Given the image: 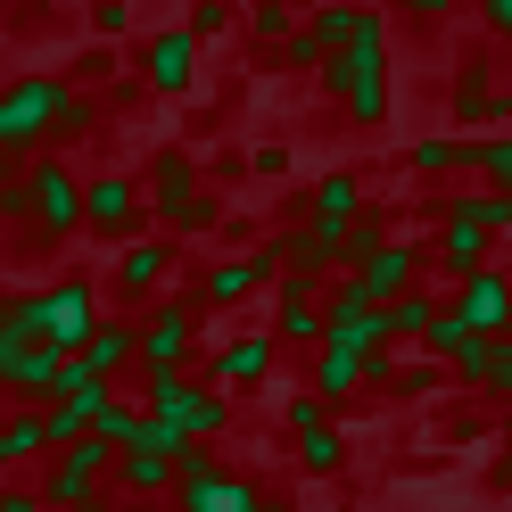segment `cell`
<instances>
[{
	"instance_id": "cell-1",
	"label": "cell",
	"mask_w": 512,
	"mask_h": 512,
	"mask_svg": "<svg viewBox=\"0 0 512 512\" xmlns=\"http://www.w3.org/2000/svg\"><path fill=\"white\" fill-rule=\"evenodd\" d=\"M323 83H331V100L356 124H380V116H389V25H372L364 42L331 50L323 58Z\"/></svg>"
},
{
	"instance_id": "cell-2",
	"label": "cell",
	"mask_w": 512,
	"mask_h": 512,
	"mask_svg": "<svg viewBox=\"0 0 512 512\" xmlns=\"http://www.w3.org/2000/svg\"><path fill=\"white\" fill-rule=\"evenodd\" d=\"M446 306H455L479 339H512V265H479V273H463Z\"/></svg>"
},
{
	"instance_id": "cell-3",
	"label": "cell",
	"mask_w": 512,
	"mask_h": 512,
	"mask_svg": "<svg viewBox=\"0 0 512 512\" xmlns=\"http://www.w3.org/2000/svg\"><path fill=\"white\" fill-rule=\"evenodd\" d=\"M356 290H364L372 306H389V298H405V290H422V248L389 232V240H380L364 265H356Z\"/></svg>"
},
{
	"instance_id": "cell-4",
	"label": "cell",
	"mask_w": 512,
	"mask_h": 512,
	"mask_svg": "<svg viewBox=\"0 0 512 512\" xmlns=\"http://www.w3.org/2000/svg\"><path fill=\"white\" fill-rule=\"evenodd\" d=\"M174 479H182V504H190V512H256V504H265L248 479H223L207 455H182Z\"/></svg>"
},
{
	"instance_id": "cell-5",
	"label": "cell",
	"mask_w": 512,
	"mask_h": 512,
	"mask_svg": "<svg viewBox=\"0 0 512 512\" xmlns=\"http://www.w3.org/2000/svg\"><path fill=\"white\" fill-rule=\"evenodd\" d=\"M273 331L290 339V347H323V331H331V306H314V281H290V290H281V306H273Z\"/></svg>"
},
{
	"instance_id": "cell-6",
	"label": "cell",
	"mask_w": 512,
	"mask_h": 512,
	"mask_svg": "<svg viewBox=\"0 0 512 512\" xmlns=\"http://www.w3.org/2000/svg\"><path fill=\"white\" fill-rule=\"evenodd\" d=\"M372 25H380V9H356V0H331V9H314V25H306V34L323 42V50H347V42H364Z\"/></svg>"
},
{
	"instance_id": "cell-7",
	"label": "cell",
	"mask_w": 512,
	"mask_h": 512,
	"mask_svg": "<svg viewBox=\"0 0 512 512\" xmlns=\"http://www.w3.org/2000/svg\"><path fill=\"white\" fill-rule=\"evenodd\" d=\"M273 372V339H232V347H223V356H215V380H223V389H256V380H265Z\"/></svg>"
},
{
	"instance_id": "cell-8",
	"label": "cell",
	"mask_w": 512,
	"mask_h": 512,
	"mask_svg": "<svg viewBox=\"0 0 512 512\" xmlns=\"http://www.w3.org/2000/svg\"><path fill=\"white\" fill-rule=\"evenodd\" d=\"M496 116V75H488V58H463L455 67V124H488Z\"/></svg>"
},
{
	"instance_id": "cell-9",
	"label": "cell",
	"mask_w": 512,
	"mask_h": 512,
	"mask_svg": "<svg viewBox=\"0 0 512 512\" xmlns=\"http://www.w3.org/2000/svg\"><path fill=\"white\" fill-rule=\"evenodd\" d=\"M182 347H190V306H166V314L141 331V356H149V372H174Z\"/></svg>"
},
{
	"instance_id": "cell-10",
	"label": "cell",
	"mask_w": 512,
	"mask_h": 512,
	"mask_svg": "<svg viewBox=\"0 0 512 512\" xmlns=\"http://www.w3.org/2000/svg\"><path fill=\"white\" fill-rule=\"evenodd\" d=\"M190 67H199V42H190V34H157V42H149V83H157V91H182Z\"/></svg>"
},
{
	"instance_id": "cell-11",
	"label": "cell",
	"mask_w": 512,
	"mask_h": 512,
	"mask_svg": "<svg viewBox=\"0 0 512 512\" xmlns=\"http://www.w3.org/2000/svg\"><path fill=\"white\" fill-rule=\"evenodd\" d=\"M463 166L488 174V190L512 199V133H471V141H463Z\"/></svg>"
},
{
	"instance_id": "cell-12",
	"label": "cell",
	"mask_w": 512,
	"mask_h": 512,
	"mask_svg": "<svg viewBox=\"0 0 512 512\" xmlns=\"http://www.w3.org/2000/svg\"><path fill=\"white\" fill-rule=\"evenodd\" d=\"M356 215H364L356 174H323V182H314V223H356Z\"/></svg>"
},
{
	"instance_id": "cell-13",
	"label": "cell",
	"mask_w": 512,
	"mask_h": 512,
	"mask_svg": "<svg viewBox=\"0 0 512 512\" xmlns=\"http://www.w3.org/2000/svg\"><path fill=\"white\" fill-rule=\"evenodd\" d=\"M463 339H471V323H463L455 306H438V314H430V331H422V356H430V364H455V356H463Z\"/></svg>"
},
{
	"instance_id": "cell-14",
	"label": "cell",
	"mask_w": 512,
	"mask_h": 512,
	"mask_svg": "<svg viewBox=\"0 0 512 512\" xmlns=\"http://www.w3.org/2000/svg\"><path fill=\"white\" fill-rule=\"evenodd\" d=\"M496 356H504V339H463V356H455V380H463V389H488V380H496Z\"/></svg>"
},
{
	"instance_id": "cell-15",
	"label": "cell",
	"mask_w": 512,
	"mask_h": 512,
	"mask_svg": "<svg viewBox=\"0 0 512 512\" xmlns=\"http://www.w3.org/2000/svg\"><path fill=\"white\" fill-rule=\"evenodd\" d=\"M430 314H438V298H430V290L389 298V339H422V331H430Z\"/></svg>"
},
{
	"instance_id": "cell-16",
	"label": "cell",
	"mask_w": 512,
	"mask_h": 512,
	"mask_svg": "<svg viewBox=\"0 0 512 512\" xmlns=\"http://www.w3.org/2000/svg\"><path fill=\"white\" fill-rule=\"evenodd\" d=\"M166 479H174V455H157V446H133V455H124V488H166Z\"/></svg>"
},
{
	"instance_id": "cell-17",
	"label": "cell",
	"mask_w": 512,
	"mask_h": 512,
	"mask_svg": "<svg viewBox=\"0 0 512 512\" xmlns=\"http://www.w3.org/2000/svg\"><path fill=\"white\" fill-rule=\"evenodd\" d=\"M248 290H256V265H215V273L199 281L207 306H232V298H248Z\"/></svg>"
},
{
	"instance_id": "cell-18",
	"label": "cell",
	"mask_w": 512,
	"mask_h": 512,
	"mask_svg": "<svg viewBox=\"0 0 512 512\" xmlns=\"http://www.w3.org/2000/svg\"><path fill=\"white\" fill-rule=\"evenodd\" d=\"M298 463L306 471H339L347 463V438L339 430H298Z\"/></svg>"
},
{
	"instance_id": "cell-19",
	"label": "cell",
	"mask_w": 512,
	"mask_h": 512,
	"mask_svg": "<svg viewBox=\"0 0 512 512\" xmlns=\"http://www.w3.org/2000/svg\"><path fill=\"white\" fill-rule=\"evenodd\" d=\"M413 166H422V174H455L463 166V141L455 133H422V141H413Z\"/></svg>"
},
{
	"instance_id": "cell-20",
	"label": "cell",
	"mask_w": 512,
	"mask_h": 512,
	"mask_svg": "<svg viewBox=\"0 0 512 512\" xmlns=\"http://www.w3.org/2000/svg\"><path fill=\"white\" fill-rule=\"evenodd\" d=\"M91 215L100 223H133V182H100L91 190Z\"/></svg>"
},
{
	"instance_id": "cell-21",
	"label": "cell",
	"mask_w": 512,
	"mask_h": 512,
	"mask_svg": "<svg viewBox=\"0 0 512 512\" xmlns=\"http://www.w3.org/2000/svg\"><path fill=\"white\" fill-rule=\"evenodd\" d=\"M157 273H166V248H133L124 256V290H149Z\"/></svg>"
},
{
	"instance_id": "cell-22",
	"label": "cell",
	"mask_w": 512,
	"mask_h": 512,
	"mask_svg": "<svg viewBox=\"0 0 512 512\" xmlns=\"http://www.w3.org/2000/svg\"><path fill=\"white\" fill-rule=\"evenodd\" d=\"M223 25H232V0H199V9H190V42H199V34H223Z\"/></svg>"
},
{
	"instance_id": "cell-23",
	"label": "cell",
	"mask_w": 512,
	"mask_h": 512,
	"mask_svg": "<svg viewBox=\"0 0 512 512\" xmlns=\"http://www.w3.org/2000/svg\"><path fill=\"white\" fill-rule=\"evenodd\" d=\"M290 430H331V422H323V397H314V389L290 397Z\"/></svg>"
},
{
	"instance_id": "cell-24",
	"label": "cell",
	"mask_w": 512,
	"mask_h": 512,
	"mask_svg": "<svg viewBox=\"0 0 512 512\" xmlns=\"http://www.w3.org/2000/svg\"><path fill=\"white\" fill-rule=\"evenodd\" d=\"M397 9H405L413 25H438V17H455V9H463V0H397Z\"/></svg>"
},
{
	"instance_id": "cell-25",
	"label": "cell",
	"mask_w": 512,
	"mask_h": 512,
	"mask_svg": "<svg viewBox=\"0 0 512 512\" xmlns=\"http://www.w3.org/2000/svg\"><path fill=\"white\" fill-rule=\"evenodd\" d=\"M389 389H397V397H430V389H438V364H422V372H397Z\"/></svg>"
},
{
	"instance_id": "cell-26",
	"label": "cell",
	"mask_w": 512,
	"mask_h": 512,
	"mask_svg": "<svg viewBox=\"0 0 512 512\" xmlns=\"http://www.w3.org/2000/svg\"><path fill=\"white\" fill-rule=\"evenodd\" d=\"M479 17H488V34L512 50V0H479Z\"/></svg>"
},
{
	"instance_id": "cell-27",
	"label": "cell",
	"mask_w": 512,
	"mask_h": 512,
	"mask_svg": "<svg viewBox=\"0 0 512 512\" xmlns=\"http://www.w3.org/2000/svg\"><path fill=\"white\" fill-rule=\"evenodd\" d=\"M256 34H281V42H290V9H281V0H265V9H256Z\"/></svg>"
},
{
	"instance_id": "cell-28",
	"label": "cell",
	"mask_w": 512,
	"mask_h": 512,
	"mask_svg": "<svg viewBox=\"0 0 512 512\" xmlns=\"http://www.w3.org/2000/svg\"><path fill=\"white\" fill-rule=\"evenodd\" d=\"M488 397H512V339H504V356H496V380H488Z\"/></svg>"
},
{
	"instance_id": "cell-29",
	"label": "cell",
	"mask_w": 512,
	"mask_h": 512,
	"mask_svg": "<svg viewBox=\"0 0 512 512\" xmlns=\"http://www.w3.org/2000/svg\"><path fill=\"white\" fill-rule=\"evenodd\" d=\"M256 512H298V504H256Z\"/></svg>"
}]
</instances>
